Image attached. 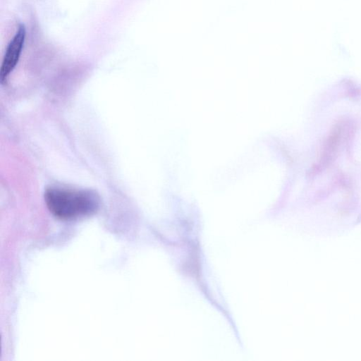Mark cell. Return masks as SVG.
Wrapping results in <instances>:
<instances>
[{
  "label": "cell",
  "instance_id": "2",
  "mask_svg": "<svg viewBox=\"0 0 361 361\" xmlns=\"http://www.w3.org/2000/svg\"><path fill=\"white\" fill-rule=\"evenodd\" d=\"M26 30L23 24H20L8 43L0 68V78L3 82L7 79L16 68L20 58L25 41Z\"/></svg>",
  "mask_w": 361,
  "mask_h": 361
},
{
  "label": "cell",
  "instance_id": "1",
  "mask_svg": "<svg viewBox=\"0 0 361 361\" xmlns=\"http://www.w3.org/2000/svg\"><path fill=\"white\" fill-rule=\"evenodd\" d=\"M44 200L50 212L63 220L92 214L99 207L97 194L90 190L53 186L46 190Z\"/></svg>",
  "mask_w": 361,
  "mask_h": 361
}]
</instances>
